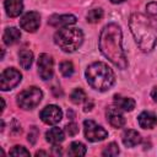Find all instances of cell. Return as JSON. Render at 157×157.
I'll return each instance as SVG.
<instances>
[{
    "label": "cell",
    "instance_id": "obj_1",
    "mask_svg": "<svg viewBox=\"0 0 157 157\" xmlns=\"http://www.w3.org/2000/svg\"><path fill=\"white\" fill-rule=\"evenodd\" d=\"M99 49L117 67L126 69L128 60L121 44V29L117 23H109L103 27L99 36Z\"/></svg>",
    "mask_w": 157,
    "mask_h": 157
},
{
    "label": "cell",
    "instance_id": "obj_2",
    "mask_svg": "<svg viewBox=\"0 0 157 157\" xmlns=\"http://www.w3.org/2000/svg\"><path fill=\"white\" fill-rule=\"evenodd\" d=\"M129 26L139 48L148 53L157 43V20L142 13H132L130 16Z\"/></svg>",
    "mask_w": 157,
    "mask_h": 157
},
{
    "label": "cell",
    "instance_id": "obj_3",
    "mask_svg": "<svg viewBox=\"0 0 157 157\" xmlns=\"http://www.w3.org/2000/svg\"><path fill=\"white\" fill-rule=\"evenodd\" d=\"M85 75L88 85L97 91H107L115 82L113 70L102 61H96L88 65Z\"/></svg>",
    "mask_w": 157,
    "mask_h": 157
},
{
    "label": "cell",
    "instance_id": "obj_4",
    "mask_svg": "<svg viewBox=\"0 0 157 157\" xmlns=\"http://www.w3.org/2000/svg\"><path fill=\"white\" fill-rule=\"evenodd\" d=\"M55 44L66 53L77 50L83 42V33L80 28L63 27L54 34Z\"/></svg>",
    "mask_w": 157,
    "mask_h": 157
},
{
    "label": "cell",
    "instance_id": "obj_5",
    "mask_svg": "<svg viewBox=\"0 0 157 157\" xmlns=\"http://www.w3.org/2000/svg\"><path fill=\"white\" fill-rule=\"evenodd\" d=\"M42 98H43V92L38 87L32 86V87L26 88L21 93H18L17 104L20 105V108L25 110H31L40 103Z\"/></svg>",
    "mask_w": 157,
    "mask_h": 157
},
{
    "label": "cell",
    "instance_id": "obj_6",
    "mask_svg": "<svg viewBox=\"0 0 157 157\" xmlns=\"http://www.w3.org/2000/svg\"><path fill=\"white\" fill-rule=\"evenodd\" d=\"M83 129H85V137L91 142L102 141L105 137H108V131L91 119L83 121Z\"/></svg>",
    "mask_w": 157,
    "mask_h": 157
},
{
    "label": "cell",
    "instance_id": "obj_7",
    "mask_svg": "<svg viewBox=\"0 0 157 157\" xmlns=\"http://www.w3.org/2000/svg\"><path fill=\"white\" fill-rule=\"evenodd\" d=\"M21 78H22V75L18 70H16L13 67H9V69L4 70L1 76H0V88H1V91L12 90L13 87H16L21 82Z\"/></svg>",
    "mask_w": 157,
    "mask_h": 157
},
{
    "label": "cell",
    "instance_id": "obj_8",
    "mask_svg": "<svg viewBox=\"0 0 157 157\" xmlns=\"http://www.w3.org/2000/svg\"><path fill=\"white\" fill-rule=\"evenodd\" d=\"M54 72V61L49 54H40L38 58V74L42 80L47 81L53 77Z\"/></svg>",
    "mask_w": 157,
    "mask_h": 157
},
{
    "label": "cell",
    "instance_id": "obj_9",
    "mask_svg": "<svg viewBox=\"0 0 157 157\" xmlns=\"http://www.w3.org/2000/svg\"><path fill=\"white\" fill-rule=\"evenodd\" d=\"M63 118V112L58 105L49 104L40 112V119L43 123L48 125H55L58 124Z\"/></svg>",
    "mask_w": 157,
    "mask_h": 157
},
{
    "label": "cell",
    "instance_id": "obj_10",
    "mask_svg": "<svg viewBox=\"0 0 157 157\" xmlns=\"http://www.w3.org/2000/svg\"><path fill=\"white\" fill-rule=\"evenodd\" d=\"M39 25H40V16L36 11H31V12L25 13L22 16V18L20 20L21 28L27 31V32H36L38 29Z\"/></svg>",
    "mask_w": 157,
    "mask_h": 157
},
{
    "label": "cell",
    "instance_id": "obj_11",
    "mask_svg": "<svg viewBox=\"0 0 157 157\" xmlns=\"http://www.w3.org/2000/svg\"><path fill=\"white\" fill-rule=\"evenodd\" d=\"M121 109H119L117 105H112V107H108L107 110H105V117H107V120L109 121V124L113 126V128H123L125 125V118L123 115V113L120 112Z\"/></svg>",
    "mask_w": 157,
    "mask_h": 157
},
{
    "label": "cell",
    "instance_id": "obj_12",
    "mask_svg": "<svg viewBox=\"0 0 157 157\" xmlns=\"http://www.w3.org/2000/svg\"><path fill=\"white\" fill-rule=\"evenodd\" d=\"M48 23L53 27H59V28H63V27H69L70 25H74L76 23V17L74 15H53L49 20H48Z\"/></svg>",
    "mask_w": 157,
    "mask_h": 157
},
{
    "label": "cell",
    "instance_id": "obj_13",
    "mask_svg": "<svg viewBox=\"0 0 157 157\" xmlns=\"http://www.w3.org/2000/svg\"><path fill=\"white\" fill-rule=\"evenodd\" d=\"M139 125L142 129H153L157 125V117L152 112H142L139 118Z\"/></svg>",
    "mask_w": 157,
    "mask_h": 157
},
{
    "label": "cell",
    "instance_id": "obj_14",
    "mask_svg": "<svg viewBox=\"0 0 157 157\" xmlns=\"http://www.w3.org/2000/svg\"><path fill=\"white\" fill-rule=\"evenodd\" d=\"M5 10L9 17H17L23 10L22 0H5Z\"/></svg>",
    "mask_w": 157,
    "mask_h": 157
},
{
    "label": "cell",
    "instance_id": "obj_15",
    "mask_svg": "<svg viewBox=\"0 0 157 157\" xmlns=\"http://www.w3.org/2000/svg\"><path fill=\"white\" fill-rule=\"evenodd\" d=\"M140 142H141V136L136 130L129 129V130L124 131V134H123V144L126 147H134V146L139 145Z\"/></svg>",
    "mask_w": 157,
    "mask_h": 157
},
{
    "label": "cell",
    "instance_id": "obj_16",
    "mask_svg": "<svg viewBox=\"0 0 157 157\" xmlns=\"http://www.w3.org/2000/svg\"><path fill=\"white\" fill-rule=\"evenodd\" d=\"M114 104L121 109V110H125V112H130L135 108V101L132 98H129V97H123L120 94H115L114 96Z\"/></svg>",
    "mask_w": 157,
    "mask_h": 157
},
{
    "label": "cell",
    "instance_id": "obj_17",
    "mask_svg": "<svg viewBox=\"0 0 157 157\" xmlns=\"http://www.w3.org/2000/svg\"><path fill=\"white\" fill-rule=\"evenodd\" d=\"M21 38V32L20 29L15 28V27H9L5 29L4 32V36H2V39H4V43L6 45H12L15 43H17Z\"/></svg>",
    "mask_w": 157,
    "mask_h": 157
},
{
    "label": "cell",
    "instance_id": "obj_18",
    "mask_svg": "<svg viewBox=\"0 0 157 157\" xmlns=\"http://www.w3.org/2000/svg\"><path fill=\"white\" fill-rule=\"evenodd\" d=\"M45 139H47L48 142L55 145V144L63 142L64 139H65V135H64V131L61 129H59V128H52V129H49L47 131Z\"/></svg>",
    "mask_w": 157,
    "mask_h": 157
},
{
    "label": "cell",
    "instance_id": "obj_19",
    "mask_svg": "<svg viewBox=\"0 0 157 157\" xmlns=\"http://www.w3.org/2000/svg\"><path fill=\"white\" fill-rule=\"evenodd\" d=\"M18 63L25 70H28L33 63V53L28 49H22L18 53Z\"/></svg>",
    "mask_w": 157,
    "mask_h": 157
},
{
    "label": "cell",
    "instance_id": "obj_20",
    "mask_svg": "<svg viewBox=\"0 0 157 157\" xmlns=\"http://www.w3.org/2000/svg\"><path fill=\"white\" fill-rule=\"evenodd\" d=\"M67 155L69 156H76V157H80V156H85L86 155V146L81 142H72L67 150Z\"/></svg>",
    "mask_w": 157,
    "mask_h": 157
},
{
    "label": "cell",
    "instance_id": "obj_21",
    "mask_svg": "<svg viewBox=\"0 0 157 157\" xmlns=\"http://www.w3.org/2000/svg\"><path fill=\"white\" fill-rule=\"evenodd\" d=\"M103 15H104V12H103L102 9H93L91 11H88L86 18L90 23H96V22H98L103 18Z\"/></svg>",
    "mask_w": 157,
    "mask_h": 157
},
{
    "label": "cell",
    "instance_id": "obj_22",
    "mask_svg": "<svg viewBox=\"0 0 157 157\" xmlns=\"http://www.w3.org/2000/svg\"><path fill=\"white\" fill-rule=\"evenodd\" d=\"M70 99H71L72 103L80 104L83 101H86V93H85V91L82 88H75L70 94Z\"/></svg>",
    "mask_w": 157,
    "mask_h": 157
},
{
    "label": "cell",
    "instance_id": "obj_23",
    "mask_svg": "<svg viewBox=\"0 0 157 157\" xmlns=\"http://www.w3.org/2000/svg\"><path fill=\"white\" fill-rule=\"evenodd\" d=\"M59 69H60V72L63 74V76H65V77H70L74 74V65L71 61H63L60 64Z\"/></svg>",
    "mask_w": 157,
    "mask_h": 157
},
{
    "label": "cell",
    "instance_id": "obj_24",
    "mask_svg": "<svg viewBox=\"0 0 157 157\" xmlns=\"http://www.w3.org/2000/svg\"><path fill=\"white\" fill-rule=\"evenodd\" d=\"M102 155L103 156H109V157L118 156L119 155V146L115 142H110V144H108V146H105Z\"/></svg>",
    "mask_w": 157,
    "mask_h": 157
},
{
    "label": "cell",
    "instance_id": "obj_25",
    "mask_svg": "<svg viewBox=\"0 0 157 157\" xmlns=\"http://www.w3.org/2000/svg\"><path fill=\"white\" fill-rule=\"evenodd\" d=\"M10 155L11 156H29V151H27L23 146H15L11 151H10Z\"/></svg>",
    "mask_w": 157,
    "mask_h": 157
},
{
    "label": "cell",
    "instance_id": "obj_26",
    "mask_svg": "<svg viewBox=\"0 0 157 157\" xmlns=\"http://www.w3.org/2000/svg\"><path fill=\"white\" fill-rule=\"evenodd\" d=\"M65 130H66V132H67L69 136H75L78 132V126L75 123H70V124H67L65 126Z\"/></svg>",
    "mask_w": 157,
    "mask_h": 157
},
{
    "label": "cell",
    "instance_id": "obj_27",
    "mask_svg": "<svg viewBox=\"0 0 157 157\" xmlns=\"http://www.w3.org/2000/svg\"><path fill=\"white\" fill-rule=\"evenodd\" d=\"M37 136H38V130H37L36 126H32L31 130H29V132H28V141L31 144H34L36 140H37Z\"/></svg>",
    "mask_w": 157,
    "mask_h": 157
},
{
    "label": "cell",
    "instance_id": "obj_28",
    "mask_svg": "<svg viewBox=\"0 0 157 157\" xmlns=\"http://www.w3.org/2000/svg\"><path fill=\"white\" fill-rule=\"evenodd\" d=\"M147 13L150 16H157V2H150L146 6Z\"/></svg>",
    "mask_w": 157,
    "mask_h": 157
},
{
    "label": "cell",
    "instance_id": "obj_29",
    "mask_svg": "<svg viewBox=\"0 0 157 157\" xmlns=\"http://www.w3.org/2000/svg\"><path fill=\"white\" fill-rule=\"evenodd\" d=\"M11 126H12V128H11V131H12V134H15V135H17V134H21L22 129H21V125L17 123V120H13Z\"/></svg>",
    "mask_w": 157,
    "mask_h": 157
},
{
    "label": "cell",
    "instance_id": "obj_30",
    "mask_svg": "<svg viewBox=\"0 0 157 157\" xmlns=\"http://www.w3.org/2000/svg\"><path fill=\"white\" fill-rule=\"evenodd\" d=\"M61 153H63L61 147H60V146H58V145L55 144V145L53 146V155H56V156H58V155H61Z\"/></svg>",
    "mask_w": 157,
    "mask_h": 157
},
{
    "label": "cell",
    "instance_id": "obj_31",
    "mask_svg": "<svg viewBox=\"0 0 157 157\" xmlns=\"http://www.w3.org/2000/svg\"><path fill=\"white\" fill-rule=\"evenodd\" d=\"M92 107H93V102H92V101H88V102L85 104L83 110H85V112H90V110L92 109Z\"/></svg>",
    "mask_w": 157,
    "mask_h": 157
},
{
    "label": "cell",
    "instance_id": "obj_32",
    "mask_svg": "<svg viewBox=\"0 0 157 157\" xmlns=\"http://www.w3.org/2000/svg\"><path fill=\"white\" fill-rule=\"evenodd\" d=\"M151 97L153 98V101L157 102V87H153V90H152V92H151Z\"/></svg>",
    "mask_w": 157,
    "mask_h": 157
},
{
    "label": "cell",
    "instance_id": "obj_33",
    "mask_svg": "<svg viewBox=\"0 0 157 157\" xmlns=\"http://www.w3.org/2000/svg\"><path fill=\"white\" fill-rule=\"evenodd\" d=\"M48 153L47 152H44V151H38V152H36V156H47Z\"/></svg>",
    "mask_w": 157,
    "mask_h": 157
},
{
    "label": "cell",
    "instance_id": "obj_34",
    "mask_svg": "<svg viewBox=\"0 0 157 157\" xmlns=\"http://www.w3.org/2000/svg\"><path fill=\"white\" fill-rule=\"evenodd\" d=\"M112 2H114V4H119V2H123V1H125V0H110Z\"/></svg>",
    "mask_w": 157,
    "mask_h": 157
},
{
    "label": "cell",
    "instance_id": "obj_35",
    "mask_svg": "<svg viewBox=\"0 0 157 157\" xmlns=\"http://www.w3.org/2000/svg\"><path fill=\"white\" fill-rule=\"evenodd\" d=\"M1 104H2V108H1V112H2L4 108H5V101H4V98H1Z\"/></svg>",
    "mask_w": 157,
    "mask_h": 157
}]
</instances>
